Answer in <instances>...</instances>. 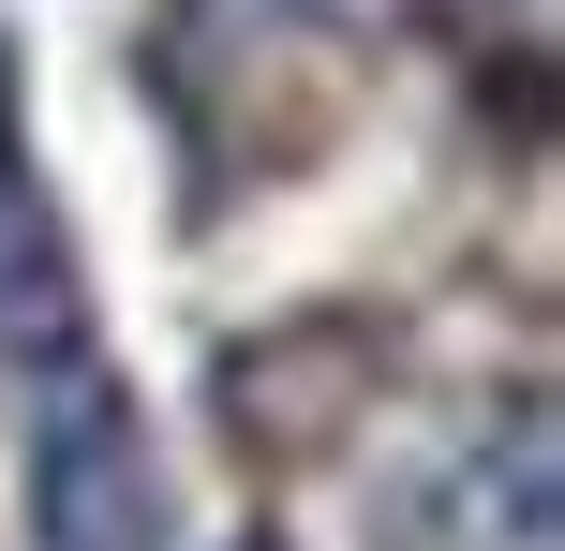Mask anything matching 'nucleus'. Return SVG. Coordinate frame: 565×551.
Segmentation results:
<instances>
[{
    "mask_svg": "<svg viewBox=\"0 0 565 551\" xmlns=\"http://www.w3.org/2000/svg\"><path fill=\"white\" fill-rule=\"evenodd\" d=\"M30 507H45V551H149V463L119 403H60L30 433Z\"/></svg>",
    "mask_w": 565,
    "mask_h": 551,
    "instance_id": "1",
    "label": "nucleus"
}]
</instances>
